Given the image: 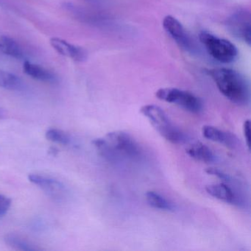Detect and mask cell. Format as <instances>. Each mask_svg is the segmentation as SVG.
<instances>
[{"label":"cell","instance_id":"cell-1","mask_svg":"<svg viewBox=\"0 0 251 251\" xmlns=\"http://www.w3.org/2000/svg\"><path fill=\"white\" fill-rule=\"evenodd\" d=\"M220 93L238 105H246L251 100V88L245 76L233 70L214 69L208 71Z\"/></svg>","mask_w":251,"mask_h":251},{"label":"cell","instance_id":"cell-2","mask_svg":"<svg viewBox=\"0 0 251 251\" xmlns=\"http://www.w3.org/2000/svg\"><path fill=\"white\" fill-rule=\"evenodd\" d=\"M140 112L148 119L152 127L166 140L173 144H182L186 142L187 136L173 125L165 111L155 105H144Z\"/></svg>","mask_w":251,"mask_h":251},{"label":"cell","instance_id":"cell-3","mask_svg":"<svg viewBox=\"0 0 251 251\" xmlns=\"http://www.w3.org/2000/svg\"><path fill=\"white\" fill-rule=\"evenodd\" d=\"M200 40L208 53L219 62L230 64L237 58V49L230 41L217 37L207 31L200 33Z\"/></svg>","mask_w":251,"mask_h":251},{"label":"cell","instance_id":"cell-4","mask_svg":"<svg viewBox=\"0 0 251 251\" xmlns=\"http://www.w3.org/2000/svg\"><path fill=\"white\" fill-rule=\"evenodd\" d=\"M155 96L164 102L178 105L192 114H200L203 108L202 100L188 91L176 88H163L155 92Z\"/></svg>","mask_w":251,"mask_h":251},{"label":"cell","instance_id":"cell-5","mask_svg":"<svg viewBox=\"0 0 251 251\" xmlns=\"http://www.w3.org/2000/svg\"><path fill=\"white\" fill-rule=\"evenodd\" d=\"M105 138L121 159L126 158L137 160L142 155V149L139 144L126 132L122 130L110 132Z\"/></svg>","mask_w":251,"mask_h":251},{"label":"cell","instance_id":"cell-6","mask_svg":"<svg viewBox=\"0 0 251 251\" xmlns=\"http://www.w3.org/2000/svg\"><path fill=\"white\" fill-rule=\"evenodd\" d=\"M229 31L237 39L246 43L251 44V17L249 11L239 10L233 13L226 23Z\"/></svg>","mask_w":251,"mask_h":251},{"label":"cell","instance_id":"cell-7","mask_svg":"<svg viewBox=\"0 0 251 251\" xmlns=\"http://www.w3.org/2000/svg\"><path fill=\"white\" fill-rule=\"evenodd\" d=\"M29 180L55 201H61L67 197V190L65 185L55 177L45 175L30 174Z\"/></svg>","mask_w":251,"mask_h":251},{"label":"cell","instance_id":"cell-8","mask_svg":"<svg viewBox=\"0 0 251 251\" xmlns=\"http://www.w3.org/2000/svg\"><path fill=\"white\" fill-rule=\"evenodd\" d=\"M163 27L169 36L180 48L189 52L194 50L193 42L181 23L172 16H167L163 20Z\"/></svg>","mask_w":251,"mask_h":251},{"label":"cell","instance_id":"cell-9","mask_svg":"<svg viewBox=\"0 0 251 251\" xmlns=\"http://www.w3.org/2000/svg\"><path fill=\"white\" fill-rule=\"evenodd\" d=\"M52 48L63 56L77 62H83L87 59V52L81 47L73 45L59 38L53 37L50 40Z\"/></svg>","mask_w":251,"mask_h":251},{"label":"cell","instance_id":"cell-10","mask_svg":"<svg viewBox=\"0 0 251 251\" xmlns=\"http://www.w3.org/2000/svg\"><path fill=\"white\" fill-rule=\"evenodd\" d=\"M207 193L216 199L220 200L226 203L236 206H242L244 205L243 200L240 198L239 194L235 192L232 188L226 183H220L208 185L205 187Z\"/></svg>","mask_w":251,"mask_h":251},{"label":"cell","instance_id":"cell-11","mask_svg":"<svg viewBox=\"0 0 251 251\" xmlns=\"http://www.w3.org/2000/svg\"><path fill=\"white\" fill-rule=\"evenodd\" d=\"M202 133L205 139L221 144L229 149L234 150L239 147V139L230 132L220 130L214 126H205L202 127Z\"/></svg>","mask_w":251,"mask_h":251},{"label":"cell","instance_id":"cell-12","mask_svg":"<svg viewBox=\"0 0 251 251\" xmlns=\"http://www.w3.org/2000/svg\"><path fill=\"white\" fill-rule=\"evenodd\" d=\"M23 71L29 77L39 81L49 83H55L58 82V77L52 72L30 61H25Z\"/></svg>","mask_w":251,"mask_h":251},{"label":"cell","instance_id":"cell-13","mask_svg":"<svg viewBox=\"0 0 251 251\" xmlns=\"http://www.w3.org/2000/svg\"><path fill=\"white\" fill-rule=\"evenodd\" d=\"M188 155L196 160L203 163H212L216 160L214 152L208 147L201 142H195L186 149Z\"/></svg>","mask_w":251,"mask_h":251},{"label":"cell","instance_id":"cell-14","mask_svg":"<svg viewBox=\"0 0 251 251\" xmlns=\"http://www.w3.org/2000/svg\"><path fill=\"white\" fill-rule=\"evenodd\" d=\"M0 53L17 60L25 58L23 48L14 39L8 36H0Z\"/></svg>","mask_w":251,"mask_h":251},{"label":"cell","instance_id":"cell-15","mask_svg":"<svg viewBox=\"0 0 251 251\" xmlns=\"http://www.w3.org/2000/svg\"><path fill=\"white\" fill-rule=\"evenodd\" d=\"M92 144L98 154L108 162L117 163L121 160L105 138L95 139Z\"/></svg>","mask_w":251,"mask_h":251},{"label":"cell","instance_id":"cell-16","mask_svg":"<svg viewBox=\"0 0 251 251\" xmlns=\"http://www.w3.org/2000/svg\"><path fill=\"white\" fill-rule=\"evenodd\" d=\"M4 241L7 245L18 251H36L41 250L35 244L15 233H8L5 235Z\"/></svg>","mask_w":251,"mask_h":251},{"label":"cell","instance_id":"cell-17","mask_svg":"<svg viewBox=\"0 0 251 251\" xmlns=\"http://www.w3.org/2000/svg\"><path fill=\"white\" fill-rule=\"evenodd\" d=\"M0 88L10 91H22L25 89V83L17 75L0 70Z\"/></svg>","mask_w":251,"mask_h":251},{"label":"cell","instance_id":"cell-18","mask_svg":"<svg viewBox=\"0 0 251 251\" xmlns=\"http://www.w3.org/2000/svg\"><path fill=\"white\" fill-rule=\"evenodd\" d=\"M147 202L152 208L162 211H174L175 206L171 201L164 198L162 195L153 191H149L145 194Z\"/></svg>","mask_w":251,"mask_h":251},{"label":"cell","instance_id":"cell-19","mask_svg":"<svg viewBox=\"0 0 251 251\" xmlns=\"http://www.w3.org/2000/svg\"><path fill=\"white\" fill-rule=\"evenodd\" d=\"M45 136L48 140L60 145H68L71 143V137L70 135L59 129H49L47 130Z\"/></svg>","mask_w":251,"mask_h":251},{"label":"cell","instance_id":"cell-20","mask_svg":"<svg viewBox=\"0 0 251 251\" xmlns=\"http://www.w3.org/2000/svg\"><path fill=\"white\" fill-rule=\"evenodd\" d=\"M11 205V198L0 194V218H2L8 213Z\"/></svg>","mask_w":251,"mask_h":251},{"label":"cell","instance_id":"cell-21","mask_svg":"<svg viewBox=\"0 0 251 251\" xmlns=\"http://www.w3.org/2000/svg\"><path fill=\"white\" fill-rule=\"evenodd\" d=\"M205 172H206V173H208V175L216 176V177H218V178L225 180V181L227 182V183H230V182L231 181V177H230L229 175L223 173V171L218 170V169L211 167V168L207 169Z\"/></svg>","mask_w":251,"mask_h":251},{"label":"cell","instance_id":"cell-22","mask_svg":"<svg viewBox=\"0 0 251 251\" xmlns=\"http://www.w3.org/2000/svg\"><path fill=\"white\" fill-rule=\"evenodd\" d=\"M243 133L245 138L248 150L251 149V122L249 120H245L243 124Z\"/></svg>","mask_w":251,"mask_h":251},{"label":"cell","instance_id":"cell-23","mask_svg":"<svg viewBox=\"0 0 251 251\" xmlns=\"http://www.w3.org/2000/svg\"><path fill=\"white\" fill-rule=\"evenodd\" d=\"M5 116H6V114H5V111L0 107V120L5 118Z\"/></svg>","mask_w":251,"mask_h":251}]
</instances>
